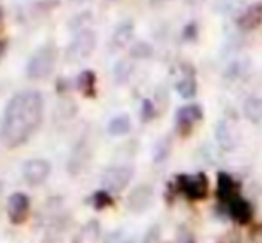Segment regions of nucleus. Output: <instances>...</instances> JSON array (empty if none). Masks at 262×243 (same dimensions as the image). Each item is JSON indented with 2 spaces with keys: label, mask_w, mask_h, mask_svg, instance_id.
I'll use <instances>...</instances> for the list:
<instances>
[{
  "label": "nucleus",
  "mask_w": 262,
  "mask_h": 243,
  "mask_svg": "<svg viewBox=\"0 0 262 243\" xmlns=\"http://www.w3.org/2000/svg\"><path fill=\"white\" fill-rule=\"evenodd\" d=\"M43 120V97L39 91L16 93L6 106L2 138L9 149L27 143Z\"/></svg>",
  "instance_id": "obj_1"
},
{
  "label": "nucleus",
  "mask_w": 262,
  "mask_h": 243,
  "mask_svg": "<svg viewBox=\"0 0 262 243\" xmlns=\"http://www.w3.org/2000/svg\"><path fill=\"white\" fill-rule=\"evenodd\" d=\"M104 243H121V233H113L105 238Z\"/></svg>",
  "instance_id": "obj_24"
},
{
  "label": "nucleus",
  "mask_w": 262,
  "mask_h": 243,
  "mask_svg": "<svg viewBox=\"0 0 262 243\" xmlns=\"http://www.w3.org/2000/svg\"><path fill=\"white\" fill-rule=\"evenodd\" d=\"M245 115L246 118L253 124L262 120V98L259 97H252L245 102Z\"/></svg>",
  "instance_id": "obj_15"
},
{
  "label": "nucleus",
  "mask_w": 262,
  "mask_h": 243,
  "mask_svg": "<svg viewBox=\"0 0 262 243\" xmlns=\"http://www.w3.org/2000/svg\"><path fill=\"white\" fill-rule=\"evenodd\" d=\"M156 118V108H154L152 100H143L141 104V120L143 121H150Z\"/></svg>",
  "instance_id": "obj_22"
},
{
  "label": "nucleus",
  "mask_w": 262,
  "mask_h": 243,
  "mask_svg": "<svg viewBox=\"0 0 262 243\" xmlns=\"http://www.w3.org/2000/svg\"><path fill=\"white\" fill-rule=\"evenodd\" d=\"M29 209H31V198L25 193L16 191V193H13L9 197V202H7V215H9L11 224H14V226L24 224L29 216Z\"/></svg>",
  "instance_id": "obj_8"
},
{
  "label": "nucleus",
  "mask_w": 262,
  "mask_h": 243,
  "mask_svg": "<svg viewBox=\"0 0 262 243\" xmlns=\"http://www.w3.org/2000/svg\"><path fill=\"white\" fill-rule=\"evenodd\" d=\"M216 139L223 149H232V136H230V129L225 121L216 125Z\"/></svg>",
  "instance_id": "obj_18"
},
{
  "label": "nucleus",
  "mask_w": 262,
  "mask_h": 243,
  "mask_svg": "<svg viewBox=\"0 0 262 243\" xmlns=\"http://www.w3.org/2000/svg\"><path fill=\"white\" fill-rule=\"evenodd\" d=\"M225 208H227L230 218L234 220V222L241 224V226L248 224L253 216L252 204H250L248 200H245L241 195H237V197H234L232 200H228L227 204H225Z\"/></svg>",
  "instance_id": "obj_10"
},
{
  "label": "nucleus",
  "mask_w": 262,
  "mask_h": 243,
  "mask_svg": "<svg viewBox=\"0 0 262 243\" xmlns=\"http://www.w3.org/2000/svg\"><path fill=\"white\" fill-rule=\"evenodd\" d=\"M79 90L82 91L86 97H95L97 95V75L91 70H84L79 75Z\"/></svg>",
  "instance_id": "obj_13"
},
{
  "label": "nucleus",
  "mask_w": 262,
  "mask_h": 243,
  "mask_svg": "<svg viewBox=\"0 0 262 243\" xmlns=\"http://www.w3.org/2000/svg\"><path fill=\"white\" fill-rule=\"evenodd\" d=\"M175 183H177V190H179L187 200L198 202L207 197V193H209V181L204 172L194 174V175H187V174L177 175Z\"/></svg>",
  "instance_id": "obj_3"
},
{
  "label": "nucleus",
  "mask_w": 262,
  "mask_h": 243,
  "mask_svg": "<svg viewBox=\"0 0 262 243\" xmlns=\"http://www.w3.org/2000/svg\"><path fill=\"white\" fill-rule=\"evenodd\" d=\"M55 61H57V49L52 43L43 45L34 56L29 59L27 65V77L32 80L47 79L54 72Z\"/></svg>",
  "instance_id": "obj_2"
},
{
  "label": "nucleus",
  "mask_w": 262,
  "mask_h": 243,
  "mask_svg": "<svg viewBox=\"0 0 262 243\" xmlns=\"http://www.w3.org/2000/svg\"><path fill=\"white\" fill-rule=\"evenodd\" d=\"M93 198H95L93 206H95L97 209H104V208H107V206L113 204V198H111V193H109V191H105V190L97 191Z\"/></svg>",
  "instance_id": "obj_20"
},
{
  "label": "nucleus",
  "mask_w": 262,
  "mask_h": 243,
  "mask_svg": "<svg viewBox=\"0 0 262 243\" xmlns=\"http://www.w3.org/2000/svg\"><path fill=\"white\" fill-rule=\"evenodd\" d=\"M202 118H204V111H202L200 106L191 104V106H184L177 111L175 116V124H177V131H179L180 136H189L193 132L194 125L198 124Z\"/></svg>",
  "instance_id": "obj_6"
},
{
  "label": "nucleus",
  "mask_w": 262,
  "mask_h": 243,
  "mask_svg": "<svg viewBox=\"0 0 262 243\" xmlns=\"http://www.w3.org/2000/svg\"><path fill=\"white\" fill-rule=\"evenodd\" d=\"M154 200V188L150 184H139L128 193L127 197V208L132 213H143L152 206Z\"/></svg>",
  "instance_id": "obj_9"
},
{
  "label": "nucleus",
  "mask_w": 262,
  "mask_h": 243,
  "mask_svg": "<svg viewBox=\"0 0 262 243\" xmlns=\"http://www.w3.org/2000/svg\"><path fill=\"white\" fill-rule=\"evenodd\" d=\"M132 177H134V168L120 165V167H111L105 172L102 177V184L109 193H120L121 190H125V186H128Z\"/></svg>",
  "instance_id": "obj_5"
},
{
  "label": "nucleus",
  "mask_w": 262,
  "mask_h": 243,
  "mask_svg": "<svg viewBox=\"0 0 262 243\" xmlns=\"http://www.w3.org/2000/svg\"><path fill=\"white\" fill-rule=\"evenodd\" d=\"M237 25L243 31H253L262 25V2L246 7V11L237 18Z\"/></svg>",
  "instance_id": "obj_12"
},
{
  "label": "nucleus",
  "mask_w": 262,
  "mask_h": 243,
  "mask_svg": "<svg viewBox=\"0 0 262 243\" xmlns=\"http://www.w3.org/2000/svg\"><path fill=\"white\" fill-rule=\"evenodd\" d=\"M95 45H97V36H95V32L90 31V29H84V31H80L79 34L73 38L72 45L66 50V57H68L70 61L86 59V57L91 56Z\"/></svg>",
  "instance_id": "obj_4"
},
{
  "label": "nucleus",
  "mask_w": 262,
  "mask_h": 243,
  "mask_svg": "<svg viewBox=\"0 0 262 243\" xmlns=\"http://www.w3.org/2000/svg\"><path fill=\"white\" fill-rule=\"evenodd\" d=\"M177 91L180 93V97L184 98H191L196 95V80L191 79V77H186L180 83H177Z\"/></svg>",
  "instance_id": "obj_17"
},
{
  "label": "nucleus",
  "mask_w": 262,
  "mask_h": 243,
  "mask_svg": "<svg viewBox=\"0 0 262 243\" xmlns=\"http://www.w3.org/2000/svg\"><path fill=\"white\" fill-rule=\"evenodd\" d=\"M50 172H52V167L47 159H29L27 163L21 168V174H24V179L29 186H39L49 179Z\"/></svg>",
  "instance_id": "obj_7"
},
{
  "label": "nucleus",
  "mask_w": 262,
  "mask_h": 243,
  "mask_svg": "<svg viewBox=\"0 0 262 243\" xmlns=\"http://www.w3.org/2000/svg\"><path fill=\"white\" fill-rule=\"evenodd\" d=\"M98 236H100V224L97 222V220H91V222H88L86 226L82 227V231H80L79 238L82 243H97Z\"/></svg>",
  "instance_id": "obj_16"
},
{
  "label": "nucleus",
  "mask_w": 262,
  "mask_h": 243,
  "mask_svg": "<svg viewBox=\"0 0 262 243\" xmlns=\"http://www.w3.org/2000/svg\"><path fill=\"white\" fill-rule=\"evenodd\" d=\"M130 36H132V25L130 24L120 25L118 31L114 32V38H113L114 47H125V43L130 39Z\"/></svg>",
  "instance_id": "obj_19"
},
{
  "label": "nucleus",
  "mask_w": 262,
  "mask_h": 243,
  "mask_svg": "<svg viewBox=\"0 0 262 243\" xmlns=\"http://www.w3.org/2000/svg\"><path fill=\"white\" fill-rule=\"evenodd\" d=\"M250 243H262V226H257L250 234Z\"/></svg>",
  "instance_id": "obj_23"
},
{
  "label": "nucleus",
  "mask_w": 262,
  "mask_h": 243,
  "mask_svg": "<svg viewBox=\"0 0 262 243\" xmlns=\"http://www.w3.org/2000/svg\"><path fill=\"white\" fill-rule=\"evenodd\" d=\"M130 56L132 57H139V59H143V57H150V56H152V47L146 45V43H143V42H139V43H136V45L132 47Z\"/></svg>",
  "instance_id": "obj_21"
},
{
  "label": "nucleus",
  "mask_w": 262,
  "mask_h": 243,
  "mask_svg": "<svg viewBox=\"0 0 262 243\" xmlns=\"http://www.w3.org/2000/svg\"><path fill=\"white\" fill-rule=\"evenodd\" d=\"M107 131L111 136H125L130 131V118L127 115H118L107 125Z\"/></svg>",
  "instance_id": "obj_14"
},
{
  "label": "nucleus",
  "mask_w": 262,
  "mask_h": 243,
  "mask_svg": "<svg viewBox=\"0 0 262 243\" xmlns=\"http://www.w3.org/2000/svg\"><path fill=\"white\" fill-rule=\"evenodd\" d=\"M154 4H157V2H164V0H152Z\"/></svg>",
  "instance_id": "obj_25"
},
{
  "label": "nucleus",
  "mask_w": 262,
  "mask_h": 243,
  "mask_svg": "<svg viewBox=\"0 0 262 243\" xmlns=\"http://www.w3.org/2000/svg\"><path fill=\"white\" fill-rule=\"evenodd\" d=\"M239 193V184L232 179V175H228L227 172H220L217 174V186H216V197L221 204H227L228 200H232L234 197H237Z\"/></svg>",
  "instance_id": "obj_11"
}]
</instances>
